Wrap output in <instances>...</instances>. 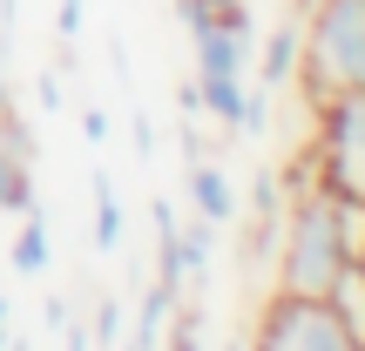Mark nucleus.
Here are the masks:
<instances>
[{
    "label": "nucleus",
    "mask_w": 365,
    "mask_h": 351,
    "mask_svg": "<svg viewBox=\"0 0 365 351\" xmlns=\"http://www.w3.org/2000/svg\"><path fill=\"white\" fill-rule=\"evenodd\" d=\"M365 257V203H345L325 182L291 189L284 236H277V290H304V298H331L345 263Z\"/></svg>",
    "instance_id": "nucleus-1"
},
{
    "label": "nucleus",
    "mask_w": 365,
    "mask_h": 351,
    "mask_svg": "<svg viewBox=\"0 0 365 351\" xmlns=\"http://www.w3.org/2000/svg\"><path fill=\"white\" fill-rule=\"evenodd\" d=\"M304 21L298 81L312 102L325 95H365V0H312Z\"/></svg>",
    "instance_id": "nucleus-2"
},
{
    "label": "nucleus",
    "mask_w": 365,
    "mask_h": 351,
    "mask_svg": "<svg viewBox=\"0 0 365 351\" xmlns=\"http://www.w3.org/2000/svg\"><path fill=\"white\" fill-rule=\"evenodd\" d=\"M312 182L345 203H365V95H325L312 102Z\"/></svg>",
    "instance_id": "nucleus-3"
},
{
    "label": "nucleus",
    "mask_w": 365,
    "mask_h": 351,
    "mask_svg": "<svg viewBox=\"0 0 365 351\" xmlns=\"http://www.w3.org/2000/svg\"><path fill=\"white\" fill-rule=\"evenodd\" d=\"M257 345L264 351H359L339 304L304 298V290H271V304L257 318Z\"/></svg>",
    "instance_id": "nucleus-4"
},
{
    "label": "nucleus",
    "mask_w": 365,
    "mask_h": 351,
    "mask_svg": "<svg viewBox=\"0 0 365 351\" xmlns=\"http://www.w3.org/2000/svg\"><path fill=\"white\" fill-rule=\"evenodd\" d=\"M182 189H190V209H196V216H210L217 230H230V223H237V182H230V169H223L217 156H196L190 176H182Z\"/></svg>",
    "instance_id": "nucleus-5"
},
{
    "label": "nucleus",
    "mask_w": 365,
    "mask_h": 351,
    "mask_svg": "<svg viewBox=\"0 0 365 351\" xmlns=\"http://www.w3.org/2000/svg\"><path fill=\"white\" fill-rule=\"evenodd\" d=\"M298 54H304V21L291 14V21H277L271 34H264V48H257V88H291L298 81Z\"/></svg>",
    "instance_id": "nucleus-6"
},
{
    "label": "nucleus",
    "mask_w": 365,
    "mask_h": 351,
    "mask_svg": "<svg viewBox=\"0 0 365 351\" xmlns=\"http://www.w3.org/2000/svg\"><path fill=\"white\" fill-rule=\"evenodd\" d=\"M190 48H196V75H244L257 41H250V34H230V27H217V21H203L190 34Z\"/></svg>",
    "instance_id": "nucleus-7"
},
{
    "label": "nucleus",
    "mask_w": 365,
    "mask_h": 351,
    "mask_svg": "<svg viewBox=\"0 0 365 351\" xmlns=\"http://www.w3.org/2000/svg\"><path fill=\"white\" fill-rule=\"evenodd\" d=\"M7 263L21 277H41L54 263V230H48V209H21V230H14V243H7Z\"/></svg>",
    "instance_id": "nucleus-8"
},
{
    "label": "nucleus",
    "mask_w": 365,
    "mask_h": 351,
    "mask_svg": "<svg viewBox=\"0 0 365 351\" xmlns=\"http://www.w3.org/2000/svg\"><path fill=\"white\" fill-rule=\"evenodd\" d=\"M176 304H182V284H163V277H156V284L143 290V311H135V325H129V338H122V345H163Z\"/></svg>",
    "instance_id": "nucleus-9"
},
{
    "label": "nucleus",
    "mask_w": 365,
    "mask_h": 351,
    "mask_svg": "<svg viewBox=\"0 0 365 351\" xmlns=\"http://www.w3.org/2000/svg\"><path fill=\"white\" fill-rule=\"evenodd\" d=\"M176 243H182V284H210V263H217V223H210V216L176 223Z\"/></svg>",
    "instance_id": "nucleus-10"
},
{
    "label": "nucleus",
    "mask_w": 365,
    "mask_h": 351,
    "mask_svg": "<svg viewBox=\"0 0 365 351\" xmlns=\"http://www.w3.org/2000/svg\"><path fill=\"white\" fill-rule=\"evenodd\" d=\"M88 196H95V230H88V243H95V250H122V203H115L108 169L88 176Z\"/></svg>",
    "instance_id": "nucleus-11"
},
{
    "label": "nucleus",
    "mask_w": 365,
    "mask_h": 351,
    "mask_svg": "<svg viewBox=\"0 0 365 351\" xmlns=\"http://www.w3.org/2000/svg\"><path fill=\"white\" fill-rule=\"evenodd\" d=\"M41 189H34V162L14 156V149H0V209L7 216H21V209H34Z\"/></svg>",
    "instance_id": "nucleus-12"
},
{
    "label": "nucleus",
    "mask_w": 365,
    "mask_h": 351,
    "mask_svg": "<svg viewBox=\"0 0 365 351\" xmlns=\"http://www.w3.org/2000/svg\"><path fill=\"white\" fill-rule=\"evenodd\" d=\"M331 304H339L345 331H352V345H365V257L345 263V277L331 284Z\"/></svg>",
    "instance_id": "nucleus-13"
},
{
    "label": "nucleus",
    "mask_w": 365,
    "mask_h": 351,
    "mask_svg": "<svg viewBox=\"0 0 365 351\" xmlns=\"http://www.w3.org/2000/svg\"><path fill=\"white\" fill-rule=\"evenodd\" d=\"M250 209H257V216H284V209H291L284 169H257V176H250Z\"/></svg>",
    "instance_id": "nucleus-14"
},
{
    "label": "nucleus",
    "mask_w": 365,
    "mask_h": 351,
    "mask_svg": "<svg viewBox=\"0 0 365 351\" xmlns=\"http://www.w3.org/2000/svg\"><path fill=\"white\" fill-rule=\"evenodd\" d=\"M129 338V325H122V298L108 290L102 304H95V325H88V345H122Z\"/></svg>",
    "instance_id": "nucleus-15"
},
{
    "label": "nucleus",
    "mask_w": 365,
    "mask_h": 351,
    "mask_svg": "<svg viewBox=\"0 0 365 351\" xmlns=\"http://www.w3.org/2000/svg\"><path fill=\"white\" fill-rule=\"evenodd\" d=\"M81 21H88V0H61V7H54V34H61V41H75Z\"/></svg>",
    "instance_id": "nucleus-16"
},
{
    "label": "nucleus",
    "mask_w": 365,
    "mask_h": 351,
    "mask_svg": "<svg viewBox=\"0 0 365 351\" xmlns=\"http://www.w3.org/2000/svg\"><path fill=\"white\" fill-rule=\"evenodd\" d=\"M34 102L48 108V115H61V102H68V88H61V75H54V68H48V75H34Z\"/></svg>",
    "instance_id": "nucleus-17"
},
{
    "label": "nucleus",
    "mask_w": 365,
    "mask_h": 351,
    "mask_svg": "<svg viewBox=\"0 0 365 351\" xmlns=\"http://www.w3.org/2000/svg\"><path fill=\"white\" fill-rule=\"evenodd\" d=\"M108 129H115V122H108V108H81V142L102 149V142H108Z\"/></svg>",
    "instance_id": "nucleus-18"
},
{
    "label": "nucleus",
    "mask_w": 365,
    "mask_h": 351,
    "mask_svg": "<svg viewBox=\"0 0 365 351\" xmlns=\"http://www.w3.org/2000/svg\"><path fill=\"white\" fill-rule=\"evenodd\" d=\"M129 142H135V156H156V122H149V115H129Z\"/></svg>",
    "instance_id": "nucleus-19"
},
{
    "label": "nucleus",
    "mask_w": 365,
    "mask_h": 351,
    "mask_svg": "<svg viewBox=\"0 0 365 351\" xmlns=\"http://www.w3.org/2000/svg\"><path fill=\"white\" fill-rule=\"evenodd\" d=\"M176 142H182V156H203V115H182V129H176Z\"/></svg>",
    "instance_id": "nucleus-20"
},
{
    "label": "nucleus",
    "mask_w": 365,
    "mask_h": 351,
    "mask_svg": "<svg viewBox=\"0 0 365 351\" xmlns=\"http://www.w3.org/2000/svg\"><path fill=\"white\" fill-rule=\"evenodd\" d=\"M170 7H176L182 34H196V27H203V0H170Z\"/></svg>",
    "instance_id": "nucleus-21"
},
{
    "label": "nucleus",
    "mask_w": 365,
    "mask_h": 351,
    "mask_svg": "<svg viewBox=\"0 0 365 351\" xmlns=\"http://www.w3.org/2000/svg\"><path fill=\"white\" fill-rule=\"evenodd\" d=\"M7 102H14V95H7V75H0V108H7Z\"/></svg>",
    "instance_id": "nucleus-22"
},
{
    "label": "nucleus",
    "mask_w": 365,
    "mask_h": 351,
    "mask_svg": "<svg viewBox=\"0 0 365 351\" xmlns=\"http://www.w3.org/2000/svg\"><path fill=\"white\" fill-rule=\"evenodd\" d=\"M304 7H312V0H291V14H304Z\"/></svg>",
    "instance_id": "nucleus-23"
},
{
    "label": "nucleus",
    "mask_w": 365,
    "mask_h": 351,
    "mask_svg": "<svg viewBox=\"0 0 365 351\" xmlns=\"http://www.w3.org/2000/svg\"><path fill=\"white\" fill-rule=\"evenodd\" d=\"M0 325H7V298H0Z\"/></svg>",
    "instance_id": "nucleus-24"
}]
</instances>
